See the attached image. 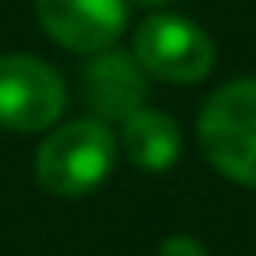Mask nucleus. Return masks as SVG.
Instances as JSON below:
<instances>
[{
    "label": "nucleus",
    "mask_w": 256,
    "mask_h": 256,
    "mask_svg": "<svg viewBox=\"0 0 256 256\" xmlns=\"http://www.w3.org/2000/svg\"><path fill=\"white\" fill-rule=\"evenodd\" d=\"M200 147L230 181L256 184V80L218 87L200 110Z\"/></svg>",
    "instance_id": "f257e3e1"
},
{
    "label": "nucleus",
    "mask_w": 256,
    "mask_h": 256,
    "mask_svg": "<svg viewBox=\"0 0 256 256\" xmlns=\"http://www.w3.org/2000/svg\"><path fill=\"white\" fill-rule=\"evenodd\" d=\"M113 158L117 144L110 128L102 120H76L46 136V144L38 147L34 174L42 188H49L53 196H83L110 177Z\"/></svg>",
    "instance_id": "f03ea898"
},
{
    "label": "nucleus",
    "mask_w": 256,
    "mask_h": 256,
    "mask_svg": "<svg viewBox=\"0 0 256 256\" xmlns=\"http://www.w3.org/2000/svg\"><path fill=\"white\" fill-rule=\"evenodd\" d=\"M132 56L162 83H200L215 68V42L192 19L154 12L132 38Z\"/></svg>",
    "instance_id": "7ed1b4c3"
},
{
    "label": "nucleus",
    "mask_w": 256,
    "mask_h": 256,
    "mask_svg": "<svg viewBox=\"0 0 256 256\" xmlns=\"http://www.w3.org/2000/svg\"><path fill=\"white\" fill-rule=\"evenodd\" d=\"M64 113V83L46 60L26 53L0 56V128L42 132Z\"/></svg>",
    "instance_id": "20e7f679"
},
{
    "label": "nucleus",
    "mask_w": 256,
    "mask_h": 256,
    "mask_svg": "<svg viewBox=\"0 0 256 256\" xmlns=\"http://www.w3.org/2000/svg\"><path fill=\"white\" fill-rule=\"evenodd\" d=\"M42 30L68 53L94 56L120 38L128 23L124 0H34Z\"/></svg>",
    "instance_id": "39448f33"
},
{
    "label": "nucleus",
    "mask_w": 256,
    "mask_h": 256,
    "mask_svg": "<svg viewBox=\"0 0 256 256\" xmlns=\"http://www.w3.org/2000/svg\"><path fill=\"white\" fill-rule=\"evenodd\" d=\"M83 98L90 102V110L106 120H124L132 110L144 106L147 94V72L136 64V56L128 53H94V60L83 64L80 76Z\"/></svg>",
    "instance_id": "423d86ee"
},
{
    "label": "nucleus",
    "mask_w": 256,
    "mask_h": 256,
    "mask_svg": "<svg viewBox=\"0 0 256 256\" xmlns=\"http://www.w3.org/2000/svg\"><path fill=\"white\" fill-rule=\"evenodd\" d=\"M120 144L140 170H170L181 154V128L162 110H132L120 120Z\"/></svg>",
    "instance_id": "0eeeda50"
},
{
    "label": "nucleus",
    "mask_w": 256,
    "mask_h": 256,
    "mask_svg": "<svg viewBox=\"0 0 256 256\" xmlns=\"http://www.w3.org/2000/svg\"><path fill=\"white\" fill-rule=\"evenodd\" d=\"M158 256H208V248H204L196 238H188V234H174V238L162 241Z\"/></svg>",
    "instance_id": "6e6552de"
},
{
    "label": "nucleus",
    "mask_w": 256,
    "mask_h": 256,
    "mask_svg": "<svg viewBox=\"0 0 256 256\" xmlns=\"http://www.w3.org/2000/svg\"><path fill=\"white\" fill-rule=\"evenodd\" d=\"M140 8H151V12H158V8H166V4H174V0H136Z\"/></svg>",
    "instance_id": "1a4fd4ad"
}]
</instances>
